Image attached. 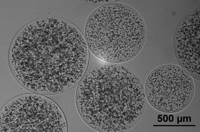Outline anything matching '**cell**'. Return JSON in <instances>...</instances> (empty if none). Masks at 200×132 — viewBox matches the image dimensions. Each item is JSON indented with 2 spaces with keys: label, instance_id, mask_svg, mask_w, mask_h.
Returning a JSON list of instances; mask_svg holds the SVG:
<instances>
[{
  "label": "cell",
  "instance_id": "6da1fadb",
  "mask_svg": "<svg viewBox=\"0 0 200 132\" xmlns=\"http://www.w3.org/2000/svg\"><path fill=\"white\" fill-rule=\"evenodd\" d=\"M146 98L143 83L134 72L109 62L85 73L75 95L80 116L100 132H123L132 127L143 114Z\"/></svg>",
  "mask_w": 200,
  "mask_h": 132
},
{
  "label": "cell",
  "instance_id": "7a4b0ae2",
  "mask_svg": "<svg viewBox=\"0 0 200 132\" xmlns=\"http://www.w3.org/2000/svg\"><path fill=\"white\" fill-rule=\"evenodd\" d=\"M31 37L26 49L23 77L34 93H63L80 81L87 69L89 52L81 31L67 21L52 20Z\"/></svg>",
  "mask_w": 200,
  "mask_h": 132
},
{
  "label": "cell",
  "instance_id": "3957f363",
  "mask_svg": "<svg viewBox=\"0 0 200 132\" xmlns=\"http://www.w3.org/2000/svg\"><path fill=\"white\" fill-rule=\"evenodd\" d=\"M146 37L141 15L131 7L120 3H109L96 9L85 27L89 48L97 57L109 63H122L135 57Z\"/></svg>",
  "mask_w": 200,
  "mask_h": 132
},
{
  "label": "cell",
  "instance_id": "277c9868",
  "mask_svg": "<svg viewBox=\"0 0 200 132\" xmlns=\"http://www.w3.org/2000/svg\"><path fill=\"white\" fill-rule=\"evenodd\" d=\"M1 132H67L66 120L54 101L36 93L15 97L2 107Z\"/></svg>",
  "mask_w": 200,
  "mask_h": 132
},
{
  "label": "cell",
  "instance_id": "5b68a950",
  "mask_svg": "<svg viewBox=\"0 0 200 132\" xmlns=\"http://www.w3.org/2000/svg\"><path fill=\"white\" fill-rule=\"evenodd\" d=\"M146 98L154 108L172 113L181 111L191 101L195 91L191 77L181 67L159 66L148 76L145 84Z\"/></svg>",
  "mask_w": 200,
  "mask_h": 132
},
{
  "label": "cell",
  "instance_id": "8992f818",
  "mask_svg": "<svg viewBox=\"0 0 200 132\" xmlns=\"http://www.w3.org/2000/svg\"><path fill=\"white\" fill-rule=\"evenodd\" d=\"M200 7L191 11L182 20L175 33L174 48L181 67L200 81Z\"/></svg>",
  "mask_w": 200,
  "mask_h": 132
},
{
  "label": "cell",
  "instance_id": "52a82bcc",
  "mask_svg": "<svg viewBox=\"0 0 200 132\" xmlns=\"http://www.w3.org/2000/svg\"><path fill=\"white\" fill-rule=\"evenodd\" d=\"M115 1L113 0H88L85 1L84 2H86L91 4H108L109 3H112Z\"/></svg>",
  "mask_w": 200,
  "mask_h": 132
}]
</instances>
